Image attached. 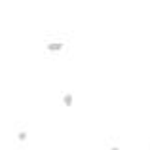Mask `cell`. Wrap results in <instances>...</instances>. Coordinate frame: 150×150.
<instances>
[{"instance_id":"1","label":"cell","mask_w":150,"mask_h":150,"mask_svg":"<svg viewBox=\"0 0 150 150\" xmlns=\"http://www.w3.org/2000/svg\"><path fill=\"white\" fill-rule=\"evenodd\" d=\"M63 48H65V44H63V42H50V44L46 46V50L51 51V53H57V51H61Z\"/></svg>"},{"instance_id":"2","label":"cell","mask_w":150,"mask_h":150,"mask_svg":"<svg viewBox=\"0 0 150 150\" xmlns=\"http://www.w3.org/2000/svg\"><path fill=\"white\" fill-rule=\"evenodd\" d=\"M63 105H65L67 108L72 106V93H65V95H63Z\"/></svg>"},{"instance_id":"3","label":"cell","mask_w":150,"mask_h":150,"mask_svg":"<svg viewBox=\"0 0 150 150\" xmlns=\"http://www.w3.org/2000/svg\"><path fill=\"white\" fill-rule=\"evenodd\" d=\"M17 139H19V141H27V131H19Z\"/></svg>"},{"instance_id":"4","label":"cell","mask_w":150,"mask_h":150,"mask_svg":"<svg viewBox=\"0 0 150 150\" xmlns=\"http://www.w3.org/2000/svg\"><path fill=\"white\" fill-rule=\"evenodd\" d=\"M110 150H120V148H118V146H110Z\"/></svg>"}]
</instances>
